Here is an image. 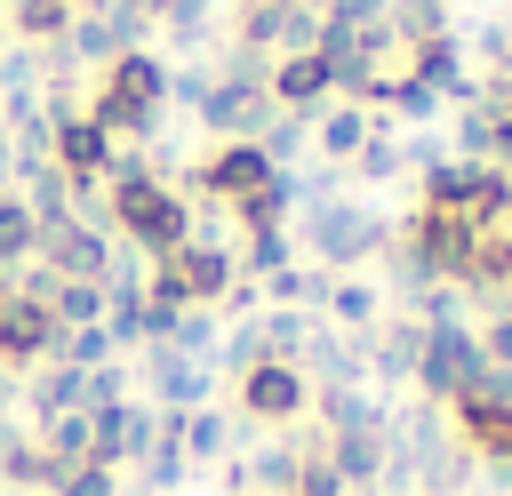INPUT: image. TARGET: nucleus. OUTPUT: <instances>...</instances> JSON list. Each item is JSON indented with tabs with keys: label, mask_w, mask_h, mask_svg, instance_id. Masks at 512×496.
Returning <instances> with one entry per match:
<instances>
[{
	"label": "nucleus",
	"mask_w": 512,
	"mask_h": 496,
	"mask_svg": "<svg viewBox=\"0 0 512 496\" xmlns=\"http://www.w3.org/2000/svg\"><path fill=\"white\" fill-rule=\"evenodd\" d=\"M488 376V360H480V336L464 328V320H424V352H416V384L432 392V400H464L472 384Z\"/></svg>",
	"instance_id": "f257e3e1"
},
{
	"label": "nucleus",
	"mask_w": 512,
	"mask_h": 496,
	"mask_svg": "<svg viewBox=\"0 0 512 496\" xmlns=\"http://www.w3.org/2000/svg\"><path fill=\"white\" fill-rule=\"evenodd\" d=\"M376 240H384V216H368V208H352V200L312 208V248H320L328 264H352V256H368Z\"/></svg>",
	"instance_id": "f03ea898"
},
{
	"label": "nucleus",
	"mask_w": 512,
	"mask_h": 496,
	"mask_svg": "<svg viewBox=\"0 0 512 496\" xmlns=\"http://www.w3.org/2000/svg\"><path fill=\"white\" fill-rule=\"evenodd\" d=\"M120 216H128V232H136L144 248H184V208H176L160 184L128 176V184H120Z\"/></svg>",
	"instance_id": "7ed1b4c3"
},
{
	"label": "nucleus",
	"mask_w": 512,
	"mask_h": 496,
	"mask_svg": "<svg viewBox=\"0 0 512 496\" xmlns=\"http://www.w3.org/2000/svg\"><path fill=\"white\" fill-rule=\"evenodd\" d=\"M408 80H416V88H432V96L472 104V80H464V48H456V32L424 40V48H416V64H408Z\"/></svg>",
	"instance_id": "20e7f679"
},
{
	"label": "nucleus",
	"mask_w": 512,
	"mask_h": 496,
	"mask_svg": "<svg viewBox=\"0 0 512 496\" xmlns=\"http://www.w3.org/2000/svg\"><path fill=\"white\" fill-rule=\"evenodd\" d=\"M240 400H248L256 416H296V408H304V384H296V368H280V360H256Z\"/></svg>",
	"instance_id": "39448f33"
},
{
	"label": "nucleus",
	"mask_w": 512,
	"mask_h": 496,
	"mask_svg": "<svg viewBox=\"0 0 512 496\" xmlns=\"http://www.w3.org/2000/svg\"><path fill=\"white\" fill-rule=\"evenodd\" d=\"M208 184H216V192H232V200H248L256 184H272V160H264L256 144H224V152L208 160Z\"/></svg>",
	"instance_id": "423d86ee"
},
{
	"label": "nucleus",
	"mask_w": 512,
	"mask_h": 496,
	"mask_svg": "<svg viewBox=\"0 0 512 496\" xmlns=\"http://www.w3.org/2000/svg\"><path fill=\"white\" fill-rule=\"evenodd\" d=\"M272 96H280V104H296V112H304V104H320V96H328V64H320L312 48H304V56H288V64L272 72Z\"/></svg>",
	"instance_id": "0eeeda50"
},
{
	"label": "nucleus",
	"mask_w": 512,
	"mask_h": 496,
	"mask_svg": "<svg viewBox=\"0 0 512 496\" xmlns=\"http://www.w3.org/2000/svg\"><path fill=\"white\" fill-rule=\"evenodd\" d=\"M384 32H400L408 48H424V40L448 32V0H392V24Z\"/></svg>",
	"instance_id": "6e6552de"
},
{
	"label": "nucleus",
	"mask_w": 512,
	"mask_h": 496,
	"mask_svg": "<svg viewBox=\"0 0 512 496\" xmlns=\"http://www.w3.org/2000/svg\"><path fill=\"white\" fill-rule=\"evenodd\" d=\"M416 352H424V320H392L376 336V368L384 376H416Z\"/></svg>",
	"instance_id": "1a4fd4ad"
},
{
	"label": "nucleus",
	"mask_w": 512,
	"mask_h": 496,
	"mask_svg": "<svg viewBox=\"0 0 512 496\" xmlns=\"http://www.w3.org/2000/svg\"><path fill=\"white\" fill-rule=\"evenodd\" d=\"M368 136H376V128H368V112H360V104H336V112L320 120V144H328L336 160H344V152H360Z\"/></svg>",
	"instance_id": "9d476101"
},
{
	"label": "nucleus",
	"mask_w": 512,
	"mask_h": 496,
	"mask_svg": "<svg viewBox=\"0 0 512 496\" xmlns=\"http://www.w3.org/2000/svg\"><path fill=\"white\" fill-rule=\"evenodd\" d=\"M480 360H488V368H512V312H488V328H480Z\"/></svg>",
	"instance_id": "9b49d317"
},
{
	"label": "nucleus",
	"mask_w": 512,
	"mask_h": 496,
	"mask_svg": "<svg viewBox=\"0 0 512 496\" xmlns=\"http://www.w3.org/2000/svg\"><path fill=\"white\" fill-rule=\"evenodd\" d=\"M64 160H72V168L104 160V128H64Z\"/></svg>",
	"instance_id": "f8f14e48"
},
{
	"label": "nucleus",
	"mask_w": 512,
	"mask_h": 496,
	"mask_svg": "<svg viewBox=\"0 0 512 496\" xmlns=\"http://www.w3.org/2000/svg\"><path fill=\"white\" fill-rule=\"evenodd\" d=\"M392 168H400V144L392 136H368L360 144V176H392Z\"/></svg>",
	"instance_id": "ddd939ff"
},
{
	"label": "nucleus",
	"mask_w": 512,
	"mask_h": 496,
	"mask_svg": "<svg viewBox=\"0 0 512 496\" xmlns=\"http://www.w3.org/2000/svg\"><path fill=\"white\" fill-rule=\"evenodd\" d=\"M328 304H336V320H368V312H376V296H368V288H336Z\"/></svg>",
	"instance_id": "4468645a"
},
{
	"label": "nucleus",
	"mask_w": 512,
	"mask_h": 496,
	"mask_svg": "<svg viewBox=\"0 0 512 496\" xmlns=\"http://www.w3.org/2000/svg\"><path fill=\"white\" fill-rule=\"evenodd\" d=\"M280 256H288V248H280V232H256V264H264V272H280Z\"/></svg>",
	"instance_id": "2eb2a0df"
},
{
	"label": "nucleus",
	"mask_w": 512,
	"mask_h": 496,
	"mask_svg": "<svg viewBox=\"0 0 512 496\" xmlns=\"http://www.w3.org/2000/svg\"><path fill=\"white\" fill-rule=\"evenodd\" d=\"M488 304H496V312H512V272H504V280L488 288Z\"/></svg>",
	"instance_id": "dca6fc26"
},
{
	"label": "nucleus",
	"mask_w": 512,
	"mask_h": 496,
	"mask_svg": "<svg viewBox=\"0 0 512 496\" xmlns=\"http://www.w3.org/2000/svg\"><path fill=\"white\" fill-rule=\"evenodd\" d=\"M296 8H312V0H296Z\"/></svg>",
	"instance_id": "f3484780"
}]
</instances>
